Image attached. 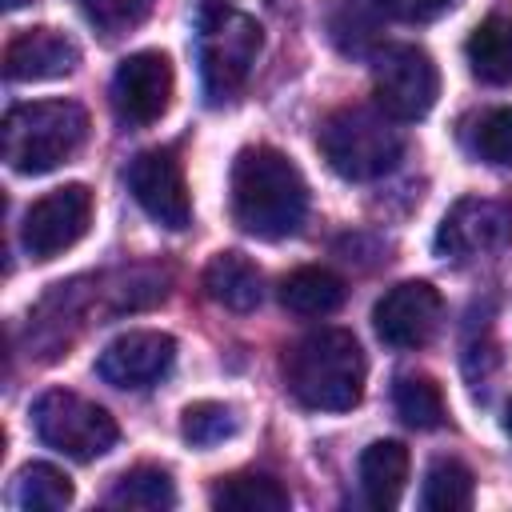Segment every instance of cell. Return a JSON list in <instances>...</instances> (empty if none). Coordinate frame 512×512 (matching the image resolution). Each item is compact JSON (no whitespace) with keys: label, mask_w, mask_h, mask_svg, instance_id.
<instances>
[{"label":"cell","mask_w":512,"mask_h":512,"mask_svg":"<svg viewBox=\"0 0 512 512\" xmlns=\"http://www.w3.org/2000/svg\"><path fill=\"white\" fill-rule=\"evenodd\" d=\"M232 220L256 240H284L304 224L308 184L300 168L268 144H248L232 160Z\"/></svg>","instance_id":"6da1fadb"},{"label":"cell","mask_w":512,"mask_h":512,"mask_svg":"<svg viewBox=\"0 0 512 512\" xmlns=\"http://www.w3.org/2000/svg\"><path fill=\"white\" fill-rule=\"evenodd\" d=\"M364 348L348 328H316L284 356V380L296 404L312 412H348L364 396Z\"/></svg>","instance_id":"7a4b0ae2"},{"label":"cell","mask_w":512,"mask_h":512,"mask_svg":"<svg viewBox=\"0 0 512 512\" xmlns=\"http://www.w3.org/2000/svg\"><path fill=\"white\" fill-rule=\"evenodd\" d=\"M88 140V112L76 100H28L8 108L0 148L12 172L44 176L68 164Z\"/></svg>","instance_id":"3957f363"},{"label":"cell","mask_w":512,"mask_h":512,"mask_svg":"<svg viewBox=\"0 0 512 512\" xmlns=\"http://www.w3.org/2000/svg\"><path fill=\"white\" fill-rule=\"evenodd\" d=\"M324 164L344 180H380L404 156V132L380 108L344 104L324 116L316 132Z\"/></svg>","instance_id":"277c9868"},{"label":"cell","mask_w":512,"mask_h":512,"mask_svg":"<svg viewBox=\"0 0 512 512\" xmlns=\"http://www.w3.org/2000/svg\"><path fill=\"white\" fill-rule=\"evenodd\" d=\"M32 428H36L40 444H48L52 452L80 460V464L104 456L120 440L116 416L104 404H96L80 392H68V388H48L44 396H36Z\"/></svg>","instance_id":"5b68a950"},{"label":"cell","mask_w":512,"mask_h":512,"mask_svg":"<svg viewBox=\"0 0 512 512\" xmlns=\"http://www.w3.org/2000/svg\"><path fill=\"white\" fill-rule=\"evenodd\" d=\"M372 96L376 108L388 112L396 124H416L436 108L440 68L416 44H388L376 52L372 64Z\"/></svg>","instance_id":"8992f818"},{"label":"cell","mask_w":512,"mask_h":512,"mask_svg":"<svg viewBox=\"0 0 512 512\" xmlns=\"http://www.w3.org/2000/svg\"><path fill=\"white\" fill-rule=\"evenodd\" d=\"M260 24L248 12H216L204 20L200 32V76H204V96L208 104L232 100L260 52Z\"/></svg>","instance_id":"52a82bcc"},{"label":"cell","mask_w":512,"mask_h":512,"mask_svg":"<svg viewBox=\"0 0 512 512\" xmlns=\"http://www.w3.org/2000/svg\"><path fill=\"white\" fill-rule=\"evenodd\" d=\"M92 224V192L88 184H64L28 204L20 220V244L32 260H52L68 252Z\"/></svg>","instance_id":"ba28073f"},{"label":"cell","mask_w":512,"mask_h":512,"mask_svg":"<svg viewBox=\"0 0 512 512\" xmlns=\"http://www.w3.org/2000/svg\"><path fill=\"white\" fill-rule=\"evenodd\" d=\"M172 88H176L172 60L156 48H144V52H132L120 60V68L112 76V108L124 124L144 128L168 112Z\"/></svg>","instance_id":"9c48e42d"},{"label":"cell","mask_w":512,"mask_h":512,"mask_svg":"<svg viewBox=\"0 0 512 512\" xmlns=\"http://www.w3.org/2000/svg\"><path fill=\"white\" fill-rule=\"evenodd\" d=\"M128 192L144 208L148 220H156L168 232L188 228L192 220V196L184 184V168L168 148H148L128 164Z\"/></svg>","instance_id":"30bf717a"},{"label":"cell","mask_w":512,"mask_h":512,"mask_svg":"<svg viewBox=\"0 0 512 512\" xmlns=\"http://www.w3.org/2000/svg\"><path fill=\"white\" fill-rule=\"evenodd\" d=\"M444 316V300L428 280H400L392 284L376 308H372V328L388 348H424Z\"/></svg>","instance_id":"8fae6325"},{"label":"cell","mask_w":512,"mask_h":512,"mask_svg":"<svg viewBox=\"0 0 512 512\" xmlns=\"http://www.w3.org/2000/svg\"><path fill=\"white\" fill-rule=\"evenodd\" d=\"M176 364V340L156 328H132L104 344L96 356V376L112 388L136 392L148 384H160Z\"/></svg>","instance_id":"7c38bea8"},{"label":"cell","mask_w":512,"mask_h":512,"mask_svg":"<svg viewBox=\"0 0 512 512\" xmlns=\"http://www.w3.org/2000/svg\"><path fill=\"white\" fill-rule=\"evenodd\" d=\"M508 240H512V208L484 196L456 200L436 228V252L448 260H472L504 248Z\"/></svg>","instance_id":"4fadbf2b"},{"label":"cell","mask_w":512,"mask_h":512,"mask_svg":"<svg viewBox=\"0 0 512 512\" xmlns=\"http://www.w3.org/2000/svg\"><path fill=\"white\" fill-rule=\"evenodd\" d=\"M80 64V48L56 28H28L16 32L4 48V76L12 84L60 80Z\"/></svg>","instance_id":"5bb4252c"},{"label":"cell","mask_w":512,"mask_h":512,"mask_svg":"<svg viewBox=\"0 0 512 512\" xmlns=\"http://www.w3.org/2000/svg\"><path fill=\"white\" fill-rule=\"evenodd\" d=\"M464 60L480 84L508 88L512 84V16L508 12L484 16L464 40Z\"/></svg>","instance_id":"9a60e30c"},{"label":"cell","mask_w":512,"mask_h":512,"mask_svg":"<svg viewBox=\"0 0 512 512\" xmlns=\"http://www.w3.org/2000/svg\"><path fill=\"white\" fill-rule=\"evenodd\" d=\"M204 292L228 312H252L264 300V276L244 252H216L204 268Z\"/></svg>","instance_id":"2e32d148"},{"label":"cell","mask_w":512,"mask_h":512,"mask_svg":"<svg viewBox=\"0 0 512 512\" xmlns=\"http://www.w3.org/2000/svg\"><path fill=\"white\" fill-rule=\"evenodd\" d=\"M360 488H364V500L372 508H396L400 496H404V484H408V468H412V456L400 440H372L364 452H360Z\"/></svg>","instance_id":"e0dca14e"},{"label":"cell","mask_w":512,"mask_h":512,"mask_svg":"<svg viewBox=\"0 0 512 512\" xmlns=\"http://www.w3.org/2000/svg\"><path fill=\"white\" fill-rule=\"evenodd\" d=\"M388 20L392 16H388L384 0H332L328 16H324L328 40L344 56H368L380 44V32Z\"/></svg>","instance_id":"ac0fdd59"},{"label":"cell","mask_w":512,"mask_h":512,"mask_svg":"<svg viewBox=\"0 0 512 512\" xmlns=\"http://www.w3.org/2000/svg\"><path fill=\"white\" fill-rule=\"evenodd\" d=\"M280 304L292 312V316H332L340 304H344V280L328 268H316V264H304L296 272H288L280 280Z\"/></svg>","instance_id":"d6986e66"},{"label":"cell","mask_w":512,"mask_h":512,"mask_svg":"<svg viewBox=\"0 0 512 512\" xmlns=\"http://www.w3.org/2000/svg\"><path fill=\"white\" fill-rule=\"evenodd\" d=\"M212 508L220 512H288V488L268 472H232L212 488Z\"/></svg>","instance_id":"ffe728a7"},{"label":"cell","mask_w":512,"mask_h":512,"mask_svg":"<svg viewBox=\"0 0 512 512\" xmlns=\"http://www.w3.org/2000/svg\"><path fill=\"white\" fill-rule=\"evenodd\" d=\"M476 500V476L464 460L456 456H436L424 472V488H420V504L428 512H464Z\"/></svg>","instance_id":"44dd1931"},{"label":"cell","mask_w":512,"mask_h":512,"mask_svg":"<svg viewBox=\"0 0 512 512\" xmlns=\"http://www.w3.org/2000/svg\"><path fill=\"white\" fill-rule=\"evenodd\" d=\"M112 508H136V512H164L176 504V484L164 468L156 464H136L128 472L116 476L112 492H108Z\"/></svg>","instance_id":"7402d4cb"},{"label":"cell","mask_w":512,"mask_h":512,"mask_svg":"<svg viewBox=\"0 0 512 512\" xmlns=\"http://www.w3.org/2000/svg\"><path fill=\"white\" fill-rule=\"evenodd\" d=\"M392 408H396V416H400L408 428L428 432V428H436V424L444 420L440 384H436L432 376H424V372H404V376H396V384H392Z\"/></svg>","instance_id":"603a6c76"},{"label":"cell","mask_w":512,"mask_h":512,"mask_svg":"<svg viewBox=\"0 0 512 512\" xmlns=\"http://www.w3.org/2000/svg\"><path fill=\"white\" fill-rule=\"evenodd\" d=\"M16 504L24 512H60L72 504V480L56 464H24L16 472Z\"/></svg>","instance_id":"cb8c5ba5"},{"label":"cell","mask_w":512,"mask_h":512,"mask_svg":"<svg viewBox=\"0 0 512 512\" xmlns=\"http://www.w3.org/2000/svg\"><path fill=\"white\" fill-rule=\"evenodd\" d=\"M180 432H184L188 444H196V448H212V444H220V440H228V436L240 432V416H236L232 404H220V400H196V404L184 408V416H180Z\"/></svg>","instance_id":"d4e9b609"},{"label":"cell","mask_w":512,"mask_h":512,"mask_svg":"<svg viewBox=\"0 0 512 512\" xmlns=\"http://www.w3.org/2000/svg\"><path fill=\"white\" fill-rule=\"evenodd\" d=\"M472 152L484 164H512V104L492 108L472 128Z\"/></svg>","instance_id":"484cf974"},{"label":"cell","mask_w":512,"mask_h":512,"mask_svg":"<svg viewBox=\"0 0 512 512\" xmlns=\"http://www.w3.org/2000/svg\"><path fill=\"white\" fill-rule=\"evenodd\" d=\"M84 4V12L96 20V24H104V28H128V24H136L144 12H148V0H80Z\"/></svg>","instance_id":"4316f807"},{"label":"cell","mask_w":512,"mask_h":512,"mask_svg":"<svg viewBox=\"0 0 512 512\" xmlns=\"http://www.w3.org/2000/svg\"><path fill=\"white\" fill-rule=\"evenodd\" d=\"M456 0H384L388 16L400 20V24H428L436 16H444Z\"/></svg>","instance_id":"83f0119b"},{"label":"cell","mask_w":512,"mask_h":512,"mask_svg":"<svg viewBox=\"0 0 512 512\" xmlns=\"http://www.w3.org/2000/svg\"><path fill=\"white\" fill-rule=\"evenodd\" d=\"M504 428H508V436H512V400L504 404Z\"/></svg>","instance_id":"f1b7e54d"}]
</instances>
